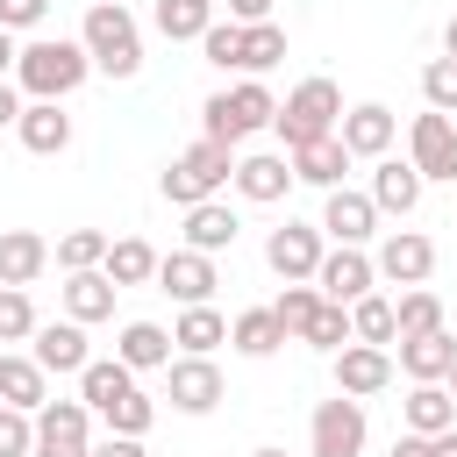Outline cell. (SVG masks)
Returning <instances> with one entry per match:
<instances>
[{
	"label": "cell",
	"instance_id": "1",
	"mask_svg": "<svg viewBox=\"0 0 457 457\" xmlns=\"http://www.w3.org/2000/svg\"><path fill=\"white\" fill-rule=\"evenodd\" d=\"M86 79H93V50H86L79 36H36V43H21L14 86H21L29 100H64V93H79Z\"/></svg>",
	"mask_w": 457,
	"mask_h": 457
},
{
	"label": "cell",
	"instance_id": "2",
	"mask_svg": "<svg viewBox=\"0 0 457 457\" xmlns=\"http://www.w3.org/2000/svg\"><path fill=\"white\" fill-rule=\"evenodd\" d=\"M221 186H236V143H214V136H200V143H186L164 171H157V193L171 200V207H200V200H221Z\"/></svg>",
	"mask_w": 457,
	"mask_h": 457
},
{
	"label": "cell",
	"instance_id": "3",
	"mask_svg": "<svg viewBox=\"0 0 457 457\" xmlns=\"http://www.w3.org/2000/svg\"><path fill=\"white\" fill-rule=\"evenodd\" d=\"M79 43L93 50V71H107V79H136L143 71V29H136V14L121 0H93L86 21H79Z\"/></svg>",
	"mask_w": 457,
	"mask_h": 457
},
{
	"label": "cell",
	"instance_id": "4",
	"mask_svg": "<svg viewBox=\"0 0 457 457\" xmlns=\"http://www.w3.org/2000/svg\"><path fill=\"white\" fill-rule=\"evenodd\" d=\"M271 121H278V100H271L264 79H243V86H228V93H214L200 107V136H214V143H243V136H257Z\"/></svg>",
	"mask_w": 457,
	"mask_h": 457
},
{
	"label": "cell",
	"instance_id": "5",
	"mask_svg": "<svg viewBox=\"0 0 457 457\" xmlns=\"http://www.w3.org/2000/svg\"><path fill=\"white\" fill-rule=\"evenodd\" d=\"M336 121H343V86L336 79H300L286 100H278V143L286 150H300V143H314V136H336Z\"/></svg>",
	"mask_w": 457,
	"mask_h": 457
},
{
	"label": "cell",
	"instance_id": "6",
	"mask_svg": "<svg viewBox=\"0 0 457 457\" xmlns=\"http://www.w3.org/2000/svg\"><path fill=\"white\" fill-rule=\"evenodd\" d=\"M364 400H350V393H336V400H321L314 407V421H307V457H364Z\"/></svg>",
	"mask_w": 457,
	"mask_h": 457
},
{
	"label": "cell",
	"instance_id": "7",
	"mask_svg": "<svg viewBox=\"0 0 457 457\" xmlns=\"http://www.w3.org/2000/svg\"><path fill=\"white\" fill-rule=\"evenodd\" d=\"M36 457H93V407L86 400H43L36 407Z\"/></svg>",
	"mask_w": 457,
	"mask_h": 457
},
{
	"label": "cell",
	"instance_id": "8",
	"mask_svg": "<svg viewBox=\"0 0 457 457\" xmlns=\"http://www.w3.org/2000/svg\"><path fill=\"white\" fill-rule=\"evenodd\" d=\"M407 157H414V171H421V179L457 186V121H450L443 107L414 114V121H407Z\"/></svg>",
	"mask_w": 457,
	"mask_h": 457
},
{
	"label": "cell",
	"instance_id": "9",
	"mask_svg": "<svg viewBox=\"0 0 457 457\" xmlns=\"http://www.w3.org/2000/svg\"><path fill=\"white\" fill-rule=\"evenodd\" d=\"M321 257H328L321 221H278V228L264 236V264H271L278 278H314V271H321Z\"/></svg>",
	"mask_w": 457,
	"mask_h": 457
},
{
	"label": "cell",
	"instance_id": "10",
	"mask_svg": "<svg viewBox=\"0 0 457 457\" xmlns=\"http://www.w3.org/2000/svg\"><path fill=\"white\" fill-rule=\"evenodd\" d=\"M371 264H378V278L386 286H428V271H436V243L421 236V228H393L378 250H371Z\"/></svg>",
	"mask_w": 457,
	"mask_h": 457
},
{
	"label": "cell",
	"instance_id": "11",
	"mask_svg": "<svg viewBox=\"0 0 457 457\" xmlns=\"http://www.w3.org/2000/svg\"><path fill=\"white\" fill-rule=\"evenodd\" d=\"M164 393H171V407L179 414H214L221 407V364L214 357H171L164 364Z\"/></svg>",
	"mask_w": 457,
	"mask_h": 457
},
{
	"label": "cell",
	"instance_id": "12",
	"mask_svg": "<svg viewBox=\"0 0 457 457\" xmlns=\"http://www.w3.org/2000/svg\"><path fill=\"white\" fill-rule=\"evenodd\" d=\"M336 136H343V150L350 157H386L393 150V136H400V114L386 107V100H357V107H343V121H336Z\"/></svg>",
	"mask_w": 457,
	"mask_h": 457
},
{
	"label": "cell",
	"instance_id": "13",
	"mask_svg": "<svg viewBox=\"0 0 457 457\" xmlns=\"http://www.w3.org/2000/svg\"><path fill=\"white\" fill-rule=\"evenodd\" d=\"M157 293H171L179 307H200V300H214V286H221V271H214V257L207 250H171V257H157V278H150Z\"/></svg>",
	"mask_w": 457,
	"mask_h": 457
},
{
	"label": "cell",
	"instance_id": "14",
	"mask_svg": "<svg viewBox=\"0 0 457 457\" xmlns=\"http://www.w3.org/2000/svg\"><path fill=\"white\" fill-rule=\"evenodd\" d=\"M29 350H36V364L50 371V378H79L86 364H93V350H86V321H36V336H29Z\"/></svg>",
	"mask_w": 457,
	"mask_h": 457
},
{
	"label": "cell",
	"instance_id": "15",
	"mask_svg": "<svg viewBox=\"0 0 457 457\" xmlns=\"http://www.w3.org/2000/svg\"><path fill=\"white\" fill-rule=\"evenodd\" d=\"M393 386V350L386 343H343L336 350V393H350V400H371V393H386Z\"/></svg>",
	"mask_w": 457,
	"mask_h": 457
},
{
	"label": "cell",
	"instance_id": "16",
	"mask_svg": "<svg viewBox=\"0 0 457 457\" xmlns=\"http://www.w3.org/2000/svg\"><path fill=\"white\" fill-rule=\"evenodd\" d=\"M321 236L328 243H371L378 236V200L371 193H350V186H336V193H321Z\"/></svg>",
	"mask_w": 457,
	"mask_h": 457
},
{
	"label": "cell",
	"instance_id": "17",
	"mask_svg": "<svg viewBox=\"0 0 457 457\" xmlns=\"http://www.w3.org/2000/svg\"><path fill=\"white\" fill-rule=\"evenodd\" d=\"M314 286L328 293V300H364V293H378V264H371V250H357V243H336L328 257H321V271H314Z\"/></svg>",
	"mask_w": 457,
	"mask_h": 457
},
{
	"label": "cell",
	"instance_id": "18",
	"mask_svg": "<svg viewBox=\"0 0 457 457\" xmlns=\"http://www.w3.org/2000/svg\"><path fill=\"white\" fill-rule=\"evenodd\" d=\"M300 179H293V157L286 150H250V157H236V193L250 200V207H271V200H286Z\"/></svg>",
	"mask_w": 457,
	"mask_h": 457
},
{
	"label": "cell",
	"instance_id": "19",
	"mask_svg": "<svg viewBox=\"0 0 457 457\" xmlns=\"http://www.w3.org/2000/svg\"><path fill=\"white\" fill-rule=\"evenodd\" d=\"M421 171H414V157H371V200H378V214H414L421 207Z\"/></svg>",
	"mask_w": 457,
	"mask_h": 457
},
{
	"label": "cell",
	"instance_id": "20",
	"mask_svg": "<svg viewBox=\"0 0 457 457\" xmlns=\"http://www.w3.org/2000/svg\"><path fill=\"white\" fill-rule=\"evenodd\" d=\"M400 428H414V436H443V428H457V393H450L443 378H414L407 400H400Z\"/></svg>",
	"mask_w": 457,
	"mask_h": 457
},
{
	"label": "cell",
	"instance_id": "21",
	"mask_svg": "<svg viewBox=\"0 0 457 457\" xmlns=\"http://www.w3.org/2000/svg\"><path fill=\"white\" fill-rule=\"evenodd\" d=\"M14 136H21V150H36V157H64V150H71V114H64L57 100H29L21 121H14Z\"/></svg>",
	"mask_w": 457,
	"mask_h": 457
},
{
	"label": "cell",
	"instance_id": "22",
	"mask_svg": "<svg viewBox=\"0 0 457 457\" xmlns=\"http://www.w3.org/2000/svg\"><path fill=\"white\" fill-rule=\"evenodd\" d=\"M286 157H293V179H300V186H321V193H336L343 171L357 164V157L343 150V136H314V143H300V150H286Z\"/></svg>",
	"mask_w": 457,
	"mask_h": 457
},
{
	"label": "cell",
	"instance_id": "23",
	"mask_svg": "<svg viewBox=\"0 0 457 457\" xmlns=\"http://www.w3.org/2000/svg\"><path fill=\"white\" fill-rule=\"evenodd\" d=\"M114 293H121V286H114V278H107L100 264H93V271H64V286H57L64 314H71V321H86V328L114 314Z\"/></svg>",
	"mask_w": 457,
	"mask_h": 457
},
{
	"label": "cell",
	"instance_id": "24",
	"mask_svg": "<svg viewBox=\"0 0 457 457\" xmlns=\"http://www.w3.org/2000/svg\"><path fill=\"white\" fill-rule=\"evenodd\" d=\"M236 236H243V221H236L228 200H200V207H186V250L221 257V250H236Z\"/></svg>",
	"mask_w": 457,
	"mask_h": 457
},
{
	"label": "cell",
	"instance_id": "25",
	"mask_svg": "<svg viewBox=\"0 0 457 457\" xmlns=\"http://www.w3.org/2000/svg\"><path fill=\"white\" fill-rule=\"evenodd\" d=\"M114 357H121L129 371H164V364L179 357V343H171V328H157V321H121Z\"/></svg>",
	"mask_w": 457,
	"mask_h": 457
},
{
	"label": "cell",
	"instance_id": "26",
	"mask_svg": "<svg viewBox=\"0 0 457 457\" xmlns=\"http://www.w3.org/2000/svg\"><path fill=\"white\" fill-rule=\"evenodd\" d=\"M0 400L7 407H43L50 400V371L36 364V350H0Z\"/></svg>",
	"mask_w": 457,
	"mask_h": 457
},
{
	"label": "cell",
	"instance_id": "27",
	"mask_svg": "<svg viewBox=\"0 0 457 457\" xmlns=\"http://www.w3.org/2000/svg\"><path fill=\"white\" fill-rule=\"evenodd\" d=\"M171 343H179L186 357H214V350L228 343V314H221L214 300H200V307H179V321H171Z\"/></svg>",
	"mask_w": 457,
	"mask_h": 457
},
{
	"label": "cell",
	"instance_id": "28",
	"mask_svg": "<svg viewBox=\"0 0 457 457\" xmlns=\"http://www.w3.org/2000/svg\"><path fill=\"white\" fill-rule=\"evenodd\" d=\"M50 264V243L36 228H0V286H36Z\"/></svg>",
	"mask_w": 457,
	"mask_h": 457
},
{
	"label": "cell",
	"instance_id": "29",
	"mask_svg": "<svg viewBox=\"0 0 457 457\" xmlns=\"http://www.w3.org/2000/svg\"><path fill=\"white\" fill-rule=\"evenodd\" d=\"M228 343H236L243 357H271V350H286L293 336H286V321H278V307H243V314L228 321Z\"/></svg>",
	"mask_w": 457,
	"mask_h": 457
},
{
	"label": "cell",
	"instance_id": "30",
	"mask_svg": "<svg viewBox=\"0 0 457 457\" xmlns=\"http://www.w3.org/2000/svg\"><path fill=\"white\" fill-rule=\"evenodd\" d=\"M450 364H457V343H450V328L400 336V371H407V378H450Z\"/></svg>",
	"mask_w": 457,
	"mask_h": 457
},
{
	"label": "cell",
	"instance_id": "31",
	"mask_svg": "<svg viewBox=\"0 0 457 457\" xmlns=\"http://www.w3.org/2000/svg\"><path fill=\"white\" fill-rule=\"evenodd\" d=\"M129 386H136V371H129L121 357H93V364L79 371V400H86L93 414H107V407H114V400H121Z\"/></svg>",
	"mask_w": 457,
	"mask_h": 457
},
{
	"label": "cell",
	"instance_id": "32",
	"mask_svg": "<svg viewBox=\"0 0 457 457\" xmlns=\"http://www.w3.org/2000/svg\"><path fill=\"white\" fill-rule=\"evenodd\" d=\"M150 21H157L164 43H200V36L214 29V7H207V0H157Z\"/></svg>",
	"mask_w": 457,
	"mask_h": 457
},
{
	"label": "cell",
	"instance_id": "33",
	"mask_svg": "<svg viewBox=\"0 0 457 457\" xmlns=\"http://www.w3.org/2000/svg\"><path fill=\"white\" fill-rule=\"evenodd\" d=\"M100 271H107L114 286H150V278H157V250H150L143 236H114V243H107V264H100Z\"/></svg>",
	"mask_w": 457,
	"mask_h": 457
},
{
	"label": "cell",
	"instance_id": "34",
	"mask_svg": "<svg viewBox=\"0 0 457 457\" xmlns=\"http://www.w3.org/2000/svg\"><path fill=\"white\" fill-rule=\"evenodd\" d=\"M350 328H357V343H400V314H393V300L386 293H364V300H350Z\"/></svg>",
	"mask_w": 457,
	"mask_h": 457
},
{
	"label": "cell",
	"instance_id": "35",
	"mask_svg": "<svg viewBox=\"0 0 457 457\" xmlns=\"http://www.w3.org/2000/svg\"><path fill=\"white\" fill-rule=\"evenodd\" d=\"M107 243H114L107 228H64L50 257H57V271H93V264H107Z\"/></svg>",
	"mask_w": 457,
	"mask_h": 457
},
{
	"label": "cell",
	"instance_id": "36",
	"mask_svg": "<svg viewBox=\"0 0 457 457\" xmlns=\"http://www.w3.org/2000/svg\"><path fill=\"white\" fill-rule=\"evenodd\" d=\"M271 307H278L286 336L300 343V336H307V321H314V307H321V286H314V278H286V293H278Z\"/></svg>",
	"mask_w": 457,
	"mask_h": 457
},
{
	"label": "cell",
	"instance_id": "37",
	"mask_svg": "<svg viewBox=\"0 0 457 457\" xmlns=\"http://www.w3.org/2000/svg\"><path fill=\"white\" fill-rule=\"evenodd\" d=\"M350 336H357V328H350V307L321 293V307H314V321H307V336H300V343H314V350H328V357H336Z\"/></svg>",
	"mask_w": 457,
	"mask_h": 457
},
{
	"label": "cell",
	"instance_id": "38",
	"mask_svg": "<svg viewBox=\"0 0 457 457\" xmlns=\"http://www.w3.org/2000/svg\"><path fill=\"white\" fill-rule=\"evenodd\" d=\"M278 57H286V29H278V21H250V29H243V71L257 79V71H271Z\"/></svg>",
	"mask_w": 457,
	"mask_h": 457
},
{
	"label": "cell",
	"instance_id": "39",
	"mask_svg": "<svg viewBox=\"0 0 457 457\" xmlns=\"http://www.w3.org/2000/svg\"><path fill=\"white\" fill-rule=\"evenodd\" d=\"M393 314H400V336H428V328H443V300H436L428 286H407V293L393 300Z\"/></svg>",
	"mask_w": 457,
	"mask_h": 457
},
{
	"label": "cell",
	"instance_id": "40",
	"mask_svg": "<svg viewBox=\"0 0 457 457\" xmlns=\"http://www.w3.org/2000/svg\"><path fill=\"white\" fill-rule=\"evenodd\" d=\"M100 421H107L114 436H150V421H157V400H150L143 386H129V393H121V400H114Z\"/></svg>",
	"mask_w": 457,
	"mask_h": 457
},
{
	"label": "cell",
	"instance_id": "41",
	"mask_svg": "<svg viewBox=\"0 0 457 457\" xmlns=\"http://www.w3.org/2000/svg\"><path fill=\"white\" fill-rule=\"evenodd\" d=\"M36 336V300L29 286H0V343H29Z\"/></svg>",
	"mask_w": 457,
	"mask_h": 457
},
{
	"label": "cell",
	"instance_id": "42",
	"mask_svg": "<svg viewBox=\"0 0 457 457\" xmlns=\"http://www.w3.org/2000/svg\"><path fill=\"white\" fill-rule=\"evenodd\" d=\"M421 100L443 107V114H457V57H450V50L421 64Z\"/></svg>",
	"mask_w": 457,
	"mask_h": 457
},
{
	"label": "cell",
	"instance_id": "43",
	"mask_svg": "<svg viewBox=\"0 0 457 457\" xmlns=\"http://www.w3.org/2000/svg\"><path fill=\"white\" fill-rule=\"evenodd\" d=\"M200 50H207V64L243 71V21H221V14H214V29L200 36Z\"/></svg>",
	"mask_w": 457,
	"mask_h": 457
},
{
	"label": "cell",
	"instance_id": "44",
	"mask_svg": "<svg viewBox=\"0 0 457 457\" xmlns=\"http://www.w3.org/2000/svg\"><path fill=\"white\" fill-rule=\"evenodd\" d=\"M0 457H36V414L0 400Z\"/></svg>",
	"mask_w": 457,
	"mask_h": 457
},
{
	"label": "cell",
	"instance_id": "45",
	"mask_svg": "<svg viewBox=\"0 0 457 457\" xmlns=\"http://www.w3.org/2000/svg\"><path fill=\"white\" fill-rule=\"evenodd\" d=\"M43 14H50V0H0V29H43Z\"/></svg>",
	"mask_w": 457,
	"mask_h": 457
},
{
	"label": "cell",
	"instance_id": "46",
	"mask_svg": "<svg viewBox=\"0 0 457 457\" xmlns=\"http://www.w3.org/2000/svg\"><path fill=\"white\" fill-rule=\"evenodd\" d=\"M93 457H150V450H143V436H114V428H107V436L93 443Z\"/></svg>",
	"mask_w": 457,
	"mask_h": 457
},
{
	"label": "cell",
	"instance_id": "47",
	"mask_svg": "<svg viewBox=\"0 0 457 457\" xmlns=\"http://www.w3.org/2000/svg\"><path fill=\"white\" fill-rule=\"evenodd\" d=\"M221 7H228V21H243V29H250V21H271V7H278V0H221Z\"/></svg>",
	"mask_w": 457,
	"mask_h": 457
},
{
	"label": "cell",
	"instance_id": "48",
	"mask_svg": "<svg viewBox=\"0 0 457 457\" xmlns=\"http://www.w3.org/2000/svg\"><path fill=\"white\" fill-rule=\"evenodd\" d=\"M386 457H436V436H414V428H400Z\"/></svg>",
	"mask_w": 457,
	"mask_h": 457
},
{
	"label": "cell",
	"instance_id": "49",
	"mask_svg": "<svg viewBox=\"0 0 457 457\" xmlns=\"http://www.w3.org/2000/svg\"><path fill=\"white\" fill-rule=\"evenodd\" d=\"M21 107H29V93H21L14 79H0V129H14V121H21Z\"/></svg>",
	"mask_w": 457,
	"mask_h": 457
},
{
	"label": "cell",
	"instance_id": "50",
	"mask_svg": "<svg viewBox=\"0 0 457 457\" xmlns=\"http://www.w3.org/2000/svg\"><path fill=\"white\" fill-rule=\"evenodd\" d=\"M14 64H21V43H14V29H0V79H14Z\"/></svg>",
	"mask_w": 457,
	"mask_h": 457
},
{
	"label": "cell",
	"instance_id": "51",
	"mask_svg": "<svg viewBox=\"0 0 457 457\" xmlns=\"http://www.w3.org/2000/svg\"><path fill=\"white\" fill-rule=\"evenodd\" d=\"M436 457H457V428H443V436H436Z\"/></svg>",
	"mask_w": 457,
	"mask_h": 457
},
{
	"label": "cell",
	"instance_id": "52",
	"mask_svg": "<svg viewBox=\"0 0 457 457\" xmlns=\"http://www.w3.org/2000/svg\"><path fill=\"white\" fill-rule=\"evenodd\" d=\"M443 50H450V57H457V14H450V29H443Z\"/></svg>",
	"mask_w": 457,
	"mask_h": 457
},
{
	"label": "cell",
	"instance_id": "53",
	"mask_svg": "<svg viewBox=\"0 0 457 457\" xmlns=\"http://www.w3.org/2000/svg\"><path fill=\"white\" fill-rule=\"evenodd\" d=\"M443 386H450V393H457V364H450V378H443Z\"/></svg>",
	"mask_w": 457,
	"mask_h": 457
},
{
	"label": "cell",
	"instance_id": "54",
	"mask_svg": "<svg viewBox=\"0 0 457 457\" xmlns=\"http://www.w3.org/2000/svg\"><path fill=\"white\" fill-rule=\"evenodd\" d=\"M250 457H286V450H250Z\"/></svg>",
	"mask_w": 457,
	"mask_h": 457
},
{
	"label": "cell",
	"instance_id": "55",
	"mask_svg": "<svg viewBox=\"0 0 457 457\" xmlns=\"http://www.w3.org/2000/svg\"><path fill=\"white\" fill-rule=\"evenodd\" d=\"M207 7H221V0H207Z\"/></svg>",
	"mask_w": 457,
	"mask_h": 457
}]
</instances>
